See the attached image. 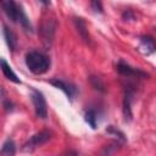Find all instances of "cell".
Returning a JSON list of instances; mask_svg holds the SVG:
<instances>
[{"label": "cell", "mask_w": 156, "mask_h": 156, "mask_svg": "<svg viewBox=\"0 0 156 156\" xmlns=\"http://www.w3.org/2000/svg\"><path fill=\"white\" fill-rule=\"evenodd\" d=\"M26 66L33 74H43L50 68V60L39 51H29L26 55Z\"/></svg>", "instance_id": "6da1fadb"}, {"label": "cell", "mask_w": 156, "mask_h": 156, "mask_svg": "<svg viewBox=\"0 0 156 156\" xmlns=\"http://www.w3.org/2000/svg\"><path fill=\"white\" fill-rule=\"evenodd\" d=\"M30 98H32V102H33L37 117H39L41 119H45L46 116H48V105H46V100H45L44 95L39 90L32 89Z\"/></svg>", "instance_id": "7a4b0ae2"}, {"label": "cell", "mask_w": 156, "mask_h": 156, "mask_svg": "<svg viewBox=\"0 0 156 156\" xmlns=\"http://www.w3.org/2000/svg\"><path fill=\"white\" fill-rule=\"evenodd\" d=\"M51 138V133L48 130H41L37 134H34L33 136H30V139L23 145V150L24 151H32L41 145H44L45 143H48Z\"/></svg>", "instance_id": "3957f363"}, {"label": "cell", "mask_w": 156, "mask_h": 156, "mask_svg": "<svg viewBox=\"0 0 156 156\" xmlns=\"http://www.w3.org/2000/svg\"><path fill=\"white\" fill-rule=\"evenodd\" d=\"M134 96V89L132 85L126 87L124 89V98H123V116L124 121L129 122L132 121V101Z\"/></svg>", "instance_id": "277c9868"}, {"label": "cell", "mask_w": 156, "mask_h": 156, "mask_svg": "<svg viewBox=\"0 0 156 156\" xmlns=\"http://www.w3.org/2000/svg\"><path fill=\"white\" fill-rule=\"evenodd\" d=\"M116 69H117V72H118L119 74H122V76H124V77H127V78H134V77H136V78H138V77L146 78V77H149L146 73H144V72H141V71H139V69H136V68L130 67L128 63H126V62H123V61H119V62L117 63Z\"/></svg>", "instance_id": "5b68a950"}, {"label": "cell", "mask_w": 156, "mask_h": 156, "mask_svg": "<svg viewBox=\"0 0 156 156\" xmlns=\"http://www.w3.org/2000/svg\"><path fill=\"white\" fill-rule=\"evenodd\" d=\"M50 84H52L54 87H56L57 89H61L69 100H73L74 96L77 95L78 90H77V87L72 83H68V82H65L62 79H58V78H55V79H51L50 80Z\"/></svg>", "instance_id": "8992f818"}, {"label": "cell", "mask_w": 156, "mask_h": 156, "mask_svg": "<svg viewBox=\"0 0 156 156\" xmlns=\"http://www.w3.org/2000/svg\"><path fill=\"white\" fill-rule=\"evenodd\" d=\"M74 22V26L77 28V32L78 34L80 35V38L87 43V44H90V37H89V33H88V27H87V23L83 18L80 17H76L73 20Z\"/></svg>", "instance_id": "52a82bcc"}, {"label": "cell", "mask_w": 156, "mask_h": 156, "mask_svg": "<svg viewBox=\"0 0 156 156\" xmlns=\"http://www.w3.org/2000/svg\"><path fill=\"white\" fill-rule=\"evenodd\" d=\"M0 68H1L2 73H4V76H5L9 80H11V82H13V83H17V84H21L20 78L16 76V73L12 71L11 66H10L2 57H0Z\"/></svg>", "instance_id": "ba28073f"}, {"label": "cell", "mask_w": 156, "mask_h": 156, "mask_svg": "<svg viewBox=\"0 0 156 156\" xmlns=\"http://www.w3.org/2000/svg\"><path fill=\"white\" fill-rule=\"evenodd\" d=\"M4 37H5V40H6V44L7 46L10 48L11 51H15L17 49V37L15 34V32L12 29H10L9 27H4Z\"/></svg>", "instance_id": "9c48e42d"}, {"label": "cell", "mask_w": 156, "mask_h": 156, "mask_svg": "<svg viewBox=\"0 0 156 156\" xmlns=\"http://www.w3.org/2000/svg\"><path fill=\"white\" fill-rule=\"evenodd\" d=\"M140 50L144 55H150L155 51V41L151 37H141L140 38Z\"/></svg>", "instance_id": "30bf717a"}, {"label": "cell", "mask_w": 156, "mask_h": 156, "mask_svg": "<svg viewBox=\"0 0 156 156\" xmlns=\"http://www.w3.org/2000/svg\"><path fill=\"white\" fill-rule=\"evenodd\" d=\"M16 154V145L13 143V140L9 139L2 144V147L0 150V155H15Z\"/></svg>", "instance_id": "8fae6325"}, {"label": "cell", "mask_w": 156, "mask_h": 156, "mask_svg": "<svg viewBox=\"0 0 156 156\" xmlns=\"http://www.w3.org/2000/svg\"><path fill=\"white\" fill-rule=\"evenodd\" d=\"M84 119L93 129L96 128V112L94 110H88L84 115Z\"/></svg>", "instance_id": "7c38bea8"}, {"label": "cell", "mask_w": 156, "mask_h": 156, "mask_svg": "<svg viewBox=\"0 0 156 156\" xmlns=\"http://www.w3.org/2000/svg\"><path fill=\"white\" fill-rule=\"evenodd\" d=\"M106 132H107L108 134H111L112 136H115L118 141H122V143L126 141V136H124V134H123L121 130H118L117 128H115L113 126H110V127L106 129Z\"/></svg>", "instance_id": "4fadbf2b"}, {"label": "cell", "mask_w": 156, "mask_h": 156, "mask_svg": "<svg viewBox=\"0 0 156 156\" xmlns=\"http://www.w3.org/2000/svg\"><path fill=\"white\" fill-rule=\"evenodd\" d=\"M90 84H91V87L95 89V90H98V91H105V85H104V83H102V80L99 78V77H95V76H91L90 77Z\"/></svg>", "instance_id": "5bb4252c"}, {"label": "cell", "mask_w": 156, "mask_h": 156, "mask_svg": "<svg viewBox=\"0 0 156 156\" xmlns=\"http://www.w3.org/2000/svg\"><path fill=\"white\" fill-rule=\"evenodd\" d=\"M90 5L94 12L102 13V1L101 0H90Z\"/></svg>", "instance_id": "9a60e30c"}, {"label": "cell", "mask_w": 156, "mask_h": 156, "mask_svg": "<svg viewBox=\"0 0 156 156\" xmlns=\"http://www.w3.org/2000/svg\"><path fill=\"white\" fill-rule=\"evenodd\" d=\"M123 20L124 21H128V20H134V13L130 11V10H127L124 13H123Z\"/></svg>", "instance_id": "2e32d148"}, {"label": "cell", "mask_w": 156, "mask_h": 156, "mask_svg": "<svg viewBox=\"0 0 156 156\" xmlns=\"http://www.w3.org/2000/svg\"><path fill=\"white\" fill-rule=\"evenodd\" d=\"M39 2H41L44 6H48L50 4V0H39Z\"/></svg>", "instance_id": "e0dca14e"}]
</instances>
